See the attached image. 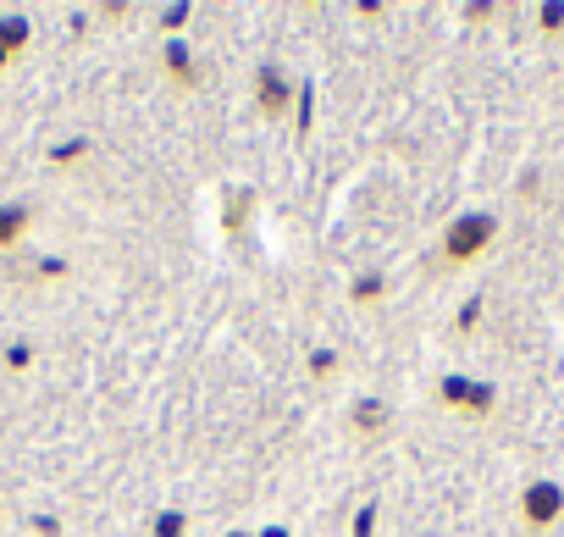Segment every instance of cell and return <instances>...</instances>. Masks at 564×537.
<instances>
[{
  "label": "cell",
  "instance_id": "cell-1",
  "mask_svg": "<svg viewBox=\"0 0 564 537\" xmlns=\"http://www.w3.org/2000/svg\"><path fill=\"white\" fill-rule=\"evenodd\" d=\"M520 509H525V520H531V526H553V520L564 515V493H558L553 482H531V487H525V498H520Z\"/></svg>",
  "mask_w": 564,
  "mask_h": 537
},
{
  "label": "cell",
  "instance_id": "cell-2",
  "mask_svg": "<svg viewBox=\"0 0 564 537\" xmlns=\"http://www.w3.org/2000/svg\"><path fill=\"white\" fill-rule=\"evenodd\" d=\"M487 238H492V216H470V222L454 227L448 249H454V255H476V244H487Z\"/></svg>",
  "mask_w": 564,
  "mask_h": 537
}]
</instances>
